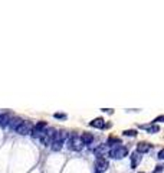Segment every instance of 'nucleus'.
<instances>
[{
    "label": "nucleus",
    "instance_id": "nucleus-12",
    "mask_svg": "<svg viewBox=\"0 0 164 173\" xmlns=\"http://www.w3.org/2000/svg\"><path fill=\"white\" fill-rule=\"evenodd\" d=\"M107 150H108V147H107V144H102V146H99V147H97L95 150H94V153L97 154L98 157H102L105 153H107Z\"/></svg>",
    "mask_w": 164,
    "mask_h": 173
},
{
    "label": "nucleus",
    "instance_id": "nucleus-6",
    "mask_svg": "<svg viewBox=\"0 0 164 173\" xmlns=\"http://www.w3.org/2000/svg\"><path fill=\"white\" fill-rule=\"evenodd\" d=\"M140 128L146 130L147 133H151V134H156V133L160 131V127H158L157 124H141Z\"/></svg>",
    "mask_w": 164,
    "mask_h": 173
},
{
    "label": "nucleus",
    "instance_id": "nucleus-16",
    "mask_svg": "<svg viewBox=\"0 0 164 173\" xmlns=\"http://www.w3.org/2000/svg\"><path fill=\"white\" fill-rule=\"evenodd\" d=\"M157 157L160 159V160H164V149H161V150L158 151V154H157Z\"/></svg>",
    "mask_w": 164,
    "mask_h": 173
},
{
    "label": "nucleus",
    "instance_id": "nucleus-18",
    "mask_svg": "<svg viewBox=\"0 0 164 173\" xmlns=\"http://www.w3.org/2000/svg\"><path fill=\"white\" fill-rule=\"evenodd\" d=\"M56 118H66V114H60V113H56L55 114Z\"/></svg>",
    "mask_w": 164,
    "mask_h": 173
},
{
    "label": "nucleus",
    "instance_id": "nucleus-4",
    "mask_svg": "<svg viewBox=\"0 0 164 173\" xmlns=\"http://www.w3.org/2000/svg\"><path fill=\"white\" fill-rule=\"evenodd\" d=\"M108 160L105 157H97L95 160V172L97 173H104L105 170L108 169Z\"/></svg>",
    "mask_w": 164,
    "mask_h": 173
},
{
    "label": "nucleus",
    "instance_id": "nucleus-2",
    "mask_svg": "<svg viewBox=\"0 0 164 173\" xmlns=\"http://www.w3.org/2000/svg\"><path fill=\"white\" fill-rule=\"evenodd\" d=\"M128 154V149L125 146H115L108 151V156L111 159H123Z\"/></svg>",
    "mask_w": 164,
    "mask_h": 173
},
{
    "label": "nucleus",
    "instance_id": "nucleus-7",
    "mask_svg": "<svg viewBox=\"0 0 164 173\" xmlns=\"http://www.w3.org/2000/svg\"><path fill=\"white\" fill-rule=\"evenodd\" d=\"M140 162H141V154L138 153V151H134V153L131 154V167L135 169L140 165Z\"/></svg>",
    "mask_w": 164,
    "mask_h": 173
},
{
    "label": "nucleus",
    "instance_id": "nucleus-1",
    "mask_svg": "<svg viewBox=\"0 0 164 173\" xmlns=\"http://www.w3.org/2000/svg\"><path fill=\"white\" fill-rule=\"evenodd\" d=\"M84 146H85V144L82 143L81 137H78L76 134H71L69 137H68V147H69L71 150L81 151L82 149H84Z\"/></svg>",
    "mask_w": 164,
    "mask_h": 173
},
{
    "label": "nucleus",
    "instance_id": "nucleus-8",
    "mask_svg": "<svg viewBox=\"0 0 164 173\" xmlns=\"http://www.w3.org/2000/svg\"><path fill=\"white\" fill-rule=\"evenodd\" d=\"M150 149H151V144H150V143H146V141H140V143L137 144V151H138L140 154L150 151Z\"/></svg>",
    "mask_w": 164,
    "mask_h": 173
},
{
    "label": "nucleus",
    "instance_id": "nucleus-13",
    "mask_svg": "<svg viewBox=\"0 0 164 173\" xmlns=\"http://www.w3.org/2000/svg\"><path fill=\"white\" fill-rule=\"evenodd\" d=\"M112 144H117V146H119V144H121V140H119L118 137H109L108 141H107V146H112Z\"/></svg>",
    "mask_w": 164,
    "mask_h": 173
},
{
    "label": "nucleus",
    "instance_id": "nucleus-14",
    "mask_svg": "<svg viewBox=\"0 0 164 173\" xmlns=\"http://www.w3.org/2000/svg\"><path fill=\"white\" fill-rule=\"evenodd\" d=\"M124 136H127V137H135L137 136V130H125V131H123Z\"/></svg>",
    "mask_w": 164,
    "mask_h": 173
},
{
    "label": "nucleus",
    "instance_id": "nucleus-11",
    "mask_svg": "<svg viewBox=\"0 0 164 173\" xmlns=\"http://www.w3.org/2000/svg\"><path fill=\"white\" fill-rule=\"evenodd\" d=\"M81 140L84 144H91L94 141V136L91 134V133H84V134L81 136Z\"/></svg>",
    "mask_w": 164,
    "mask_h": 173
},
{
    "label": "nucleus",
    "instance_id": "nucleus-15",
    "mask_svg": "<svg viewBox=\"0 0 164 173\" xmlns=\"http://www.w3.org/2000/svg\"><path fill=\"white\" fill-rule=\"evenodd\" d=\"M158 121H163L164 123V116H158V117H156L153 120V124H156V123H158Z\"/></svg>",
    "mask_w": 164,
    "mask_h": 173
},
{
    "label": "nucleus",
    "instance_id": "nucleus-9",
    "mask_svg": "<svg viewBox=\"0 0 164 173\" xmlns=\"http://www.w3.org/2000/svg\"><path fill=\"white\" fill-rule=\"evenodd\" d=\"M89 124H91V127H95V128H104V127H107V124H105L104 118H101V117H98V118L92 120Z\"/></svg>",
    "mask_w": 164,
    "mask_h": 173
},
{
    "label": "nucleus",
    "instance_id": "nucleus-10",
    "mask_svg": "<svg viewBox=\"0 0 164 173\" xmlns=\"http://www.w3.org/2000/svg\"><path fill=\"white\" fill-rule=\"evenodd\" d=\"M23 123V120L22 118H19V117H15V118H12V121H10V124H9V128L10 130H13V131H16V128L19 127V126Z\"/></svg>",
    "mask_w": 164,
    "mask_h": 173
},
{
    "label": "nucleus",
    "instance_id": "nucleus-17",
    "mask_svg": "<svg viewBox=\"0 0 164 173\" xmlns=\"http://www.w3.org/2000/svg\"><path fill=\"white\" fill-rule=\"evenodd\" d=\"M163 169H164V166H157L153 173H161V172H163Z\"/></svg>",
    "mask_w": 164,
    "mask_h": 173
},
{
    "label": "nucleus",
    "instance_id": "nucleus-3",
    "mask_svg": "<svg viewBox=\"0 0 164 173\" xmlns=\"http://www.w3.org/2000/svg\"><path fill=\"white\" fill-rule=\"evenodd\" d=\"M32 130H33L32 123H30V121H23L22 124L16 128V133L20 136H26V134H29V133H32Z\"/></svg>",
    "mask_w": 164,
    "mask_h": 173
},
{
    "label": "nucleus",
    "instance_id": "nucleus-19",
    "mask_svg": "<svg viewBox=\"0 0 164 173\" xmlns=\"http://www.w3.org/2000/svg\"><path fill=\"white\" fill-rule=\"evenodd\" d=\"M138 173H144V172H138Z\"/></svg>",
    "mask_w": 164,
    "mask_h": 173
},
{
    "label": "nucleus",
    "instance_id": "nucleus-5",
    "mask_svg": "<svg viewBox=\"0 0 164 173\" xmlns=\"http://www.w3.org/2000/svg\"><path fill=\"white\" fill-rule=\"evenodd\" d=\"M12 121V116L9 113H4V114H0V127L4 128V127H9Z\"/></svg>",
    "mask_w": 164,
    "mask_h": 173
}]
</instances>
